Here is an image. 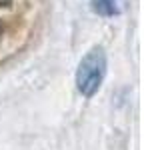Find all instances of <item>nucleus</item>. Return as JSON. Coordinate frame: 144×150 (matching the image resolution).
Instances as JSON below:
<instances>
[{"mask_svg": "<svg viewBox=\"0 0 144 150\" xmlns=\"http://www.w3.org/2000/svg\"><path fill=\"white\" fill-rule=\"evenodd\" d=\"M106 74V54L100 46L86 52L76 68V88L82 96H94Z\"/></svg>", "mask_w": 144, "mask_h": 150, "instance_id": "obj_1", "label": "nucleus"}, {"mask_svg": "<svg viewBox=\"0 0 144 150\" xmlns=\"http://www.w3.org/2000/svg\"><path fill=\"white\" fill-rule=\"evenodd\" d=\"M92 10L100 16H118L124 10V0H92Z\"/></svg>", "mask_w": 144, "mask_h": 150, "instance_id": "obj_2", "label": "nucleus"}, {"mask_svg": "<svg viewBox=\"0 0 144 150\" xmlns=\"http://www.w3.org/2000/svg\"><path fill=\"white\" fill-rule=\"evenodd\" d=\"M12 0H0V8H6V6H10Z\"/></svg>", "mask_w": 144, "mask_h": 150, "instance_id": "obj_3", "label": "nucleus"}]
</instances>
